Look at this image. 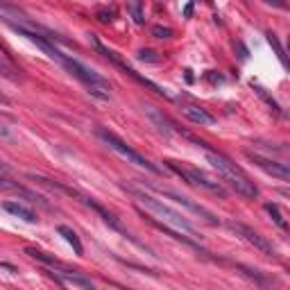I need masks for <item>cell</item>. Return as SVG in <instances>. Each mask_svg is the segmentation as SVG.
<instances>
[{"label":"cell","instance_id":"obj_12","mask_svg":"<svg viewBox=\"0 0 290 290\" xmlns=\"http://www.w3.org/2000/svg\"><path fill=\"white\" fill-rule=\"evenodd\" d=\"M57 231H59L61 236H64V240L68 242V245L73 247V252H75L77 256H82V252H84V247H82V242H80V238H77V234L71 229V227H66V225H59L57 227Z\"/></svg>","mask_w":290,"mask_h":290},{"label":"cell","instance_id":"obj_1","mask_svg":"<svg viewBox=\"0 0 290 290\" xmlns=\"http://www.w3.org/2000/svg\"><path fill=\"white\" fill-rule=\"evenodd\" d=\"M127 191L129 195L136 199V207H145L147 211H150L152 215H157V218L161 220V225H166V227H172V229L177 231V234H184L186 238H199L197 236V229L188 222L186 218H184L179 211H175L172 207H168V204H163L161 199H157V197H152L150 193H145V191H141V188H134V186H127Z\"/></svg>","mask_w":290,"mask_h":290},{"label":"cell","instance_id":"obj_17","mask_svg":"<svg viewBox=\"0 0 290 290\" xmlns=\"http://www.w3.org/2000/svg\"><path fill=\"white\" fill-rule=\"evenodd\" d=\"M0 75L7 77V80H12V82H16V80H18V71H16L14 66H9L5 59H0Z\"/></svg>","mask_w":290,"mask_h":290},{"label":"cell","instance_id":"obj_27","mask_svg":"<svg viewBox=\"0 0 290 290\" xmlns=\"http://www.w3.org/2000/svg\"><path fill=\"white\" fill-rule=\"evenodd\" d=\"M0 50H3V43H0Z\"/></svg>","mask_w":290,"mask_h":290},{"label":"cell","instance_id":"obj_16","mask_svg":"<svg viewBox=\"0 0 290 290\" xmlns=\"http://www.w3.org/2000/svg\"><path fill=\"white\" fill-rule=\"evenodd\" d=\"M127 12L131 14L134 23H139V25L145 23V9H143V5H141V3H129L127 5Z\"/></svg>","mask_w":290,"mask_h":290},{"label":"cell","instance_id":"obj_28","mask_svg":"<svg viewBox=\"0 0 290 290\" xmlns=\"http://www.w3.org/2000/svg\"><path fill=\"white\" fill-rule=\"evenodd\" d=\"M0 182H3V179H0Z\"/></svg>","mask_w":290,"mask_h":290},{"label":"cell","instance_id":"obj_18","mask_svg":"<svg viewBox=\"0 0 290 290\" xmlns=\"http://www.w3.org/2000/svg\"><path fill=\"white\" fill-rule=\"evenodd\" d=\"M252 86H254V88H256V91H258V96H261L263 100H265V102H267V104H270V107L274 109V111H277V114H281V109H279V104H277V102H274V100H272L270 96H267V93H265V88H261V86H256V84H252Z\"/></svg>","mask_w":290,"mask_h":290},{"label":"cell","instance_id":"obj_19","mask_svg":"<svg viewBox=\"0 0 290 290\" xmlns=\"http://www.w3.org/2000/svg\"><path fill=\"white\" fill-rule=\"evenodd\" d=\"M152 34H154L157 39H170L172 30L170 28H163V25H154V28H152Z\"/></svg>","mask_w":290,"mask_h":290},{"label":"cell","instance_id":"obj_21","mask_svg":"<svg viewBox=\"0 0 290 290\" xmlns=\"http://www.w3.org/2000/svg\"><path fill=\"white\" fill-rule=\"evenodd\" d=\"M152 55H157V52H152V50H141V52H139V59H141V61H159V57H152Z\"/></svg>","mask_w":290,"mask_h":290},{"label":"cell","instance_id":"obj_25","mask_svg":"<svg viewBox=\"0 0 290 290\" xmlns=\"http://www.w3.org/2000/svg\"><path fill=\"white\" fill-rule=\"evenodd\" d=\"M0 102H3V104H9V98L5 96V93H0Z\"/></svg>","mask_w":290,"mask_h":290},{"label":"cell","instance_id":"obj_2","mask_svg":"<svg viewBox=\"0 0 290 290\" xmlns=\"http://www.w3.org/2000/svg\"><path fill=\"white\" fill-rule=\"evenodd\" d=\"M207 159H209L211 166L218 170V177L222 179L225 184H229V186L234 188V191L238 193L240 197H247V199L258 197L256 184L252 182V179L247 177L234 161L227 159L222 152H215V150H211V147H207Z\"/></svg>","mask_w":290,"mask_h":290},{"label":"cell","instance_id":"obj_8","mask_svg":"<svg viewBox=\"0 0 290 290\" xmlns=\"http://www.w3.org/2000/svg\"><path fill=\"white\" fill-rule=\"evenodd\" d=\"M245 154H247V159L254 163V166H258L261 170H265L267 175L281 179V182H288V179H290V170H288L286 163L274 161V159H267V157H261V154H254V152H245Z\"/></svg>","mask_w":290,"mask_h":290},{"label":"cell","instance_id":"obj_11","mask_svg":"<svg viewBox=\"0 0 290 290\" xmlns=\"http://www.w3.org/2000/svg\"><path fill=\"white\" fill-rule=\"evenodd\" d=\"M3 209L7 211V213H12L14 218L23 220V222H28V225H36V222H39V218H36L34 211L28 209L25 204H20V202H5Z\"/></svg>","mask_w":290,"mask_h":290},{"label":"cell","instance_id":"obj_23","mask_svg":"<svg viewBox=\"0 0 290 290\" xmlns=\"http://www.w3.org/2000/svg\"><path fill=\"white\" fill-rule=\"evenodd\" d=\"M0 136H3V139H7L9 136V129H7V125H5L3 120H0Z\"/></svg>","mask_w":290,"mask_h":290},{"label":"cell","instance_id":"obj_4","mask_svg":"<svg viewBox=\"0 0 290 290\" xmlns=\"http://www.w3.org/2000/svg\"><path fill=\"white\" fill-rule=\"evenodd\" d=\"M166 166L170 168L172 172H177L186 184H191V186H195V188H202V191H207L211 195H218V197H225L227 195L222 184L215 182V179H211L209 175H204V172L193 170V168H186V166H179L177 161H166Z\"/></svg>","mask_w":290,"mask_h":290},{"label":"cell","instance_id":"obj_26","mask_svg":"<svg viewBox=\"0 0 290 290\" xmlns=\"http://www.w3.org/2000/svg\"><path fill=\"white\" fill-rule=\"evenodd\" d=\"M82 290H98L96 286H91V283H86V286H82Z\"/></svg>","mask_w":290,"mask_h":290},{"label":"cell","instance_id":"obj_6","mask_svg":"<svg viewBox=\"0 0 290 290\" xmlns=\"http://www.w3.org/2000/svg\"><path fill=\"white\" fill-rule=\"evenodd\" d=\"M91 39H93V34H91ZM93 43H96V48L100 50V52H102V55L104 57H107V59L109 61H114V64L116 66H118V68H123V71L125 73H127V75L129 77H134V80L136 82H141V84H143V86H147V88H152V91H154L157 93V96H163V98H170V96H168V91H166V88H161L159 86V84H154V82H150V80H145V77H141L139 75V73H136L134 71V68H129L127 64H125V61L123 59H118V55H116V52H111V50H109V48H104V46L102 43H98V39H93Z\"/></svg>","mask_w":290,"mask_h":290},{"label":"cell","instance_id":"obj_9","mask_svg":"<svg viewBox=\"0 0 290 290\" xmlns=\"http://www.w3.org/2000/svg\"><path fill=\"white\" fill-rule=\"evenodd\" d=\"M182 114L186 116L191 123L199 125V127H209V125H215V116L209 114L207 109L197 107V104H182Z\"/></svg>","mask_w":290,"mask_h":290},{"label":"cell","instance_id":"obj_5","mask_svg":"<svg viewBox=\"0 0 290 290\" xmlns=\"http://www.w3.org/2000/svg\"><path fill=\"white\" fill-rule=\"evenodd\" d=\"M227 227H229V229L234 231L238 238H242L245 242H250V245L254 247V250L261 252V254H265V256H274V254H277V250H274L272 242L267 240L265 236L258 234V231H254L252 227H247V225H242V222H236V220H229Z\"/></svg>","mask_w":290,"mask_h":290},{"label":"cell","instance_id":"obj_22","mask_svg":"<svg viewBox=\"0 0 290 290\" xmlns=\"http://www.w3.org/2000/svg\"><path fill=\"white\" fill-rule=\"evenodd\" d=\"M193 9H195V7H193V3H188L186 7H184V16L191 18V16H193Z\"/></svg>","mask_w":290,"mask_h":290},{"label":"cell","instance_id":"obj_14","mask_svg":"<svg viewBox=\"0 0 290 290\" xmlns=\"http://www.w3.org/2000/svg\"><path fill=\"white\" fill-rule=\"evenodd\" d=\"M265 211H267V213H270V218L274 220V225H277L279 229H283V231L288 229V222H286V218H283V213H281V211H279V207H277V204L267 202V204H265Z\"/></svg>","mask_w":290,"mask_h":290},{"label":"cell","instance_id":"obj_13","mask_svg":"<svg viewBox=\"0 0 290 290\" xmlns=\"http://www.w3.org/2000/svg\"><path fill=\"white\" fill-rule=\"evenodd\" d=\"M238 270L240 274H245V277H250L252 281L256 283V286H261V288H265V286H270V283H274L270 277H265V274H261L258 270H254V267H247V265H238Z\"/></svg>","mask_w":290,"mask_h":290},{"label":"cell","instance_id":"obj_10","mask_svg":"<svg viewBox=\"0 0 290 290\" xmlns=\"http://www.w3.org/2000/svg\"><path fill=\"white\" fill-rule=\"evenodd\" d=\"M145 116L152 120V123L159 127V131H163L166 136H170V134H175V125H172V120L168 118L166 114L161 111V109H157V107H150V104H145Z\"/></svg>","mask_w":290,"mask_h":290},{"label":"cell","instance_id":"obj_3","mask_svg":"<svg viewBox=\"0 0 290 290\" xmlns=\"http://www.w3.org/2000/svg\"><path fill=\"white\" fill-rule=\"evenodd\" d=\"M96 136L100 141H102L104 145H109V150H114L116 154L120 157V159H125L127 163H131V166H136V168H143V170H147V172H154V175H159L161 172V168L159 166H154L147 157H143L141 152H136L131 145H127L125 143L120 136H116L114 131H109L107 127H98L96 129Z\"/></svg>","mask_w":290,"mask_h":290},{"label":"cell","instance_id":"obj_24","mask_svg":"<svg viewBox=\"0 0 290 290\" xmlns=\"http://www.w3.org/2000/svg\"><path fill=\"white\" fill-rule=\"evenodd\" d=\"M0 267H5V270H9V272H16V267L9 265V263H3V261H0Z\"/></svg>","mask_w":290,"mask_h":290},{"label":"cell","instance_id":"obj_7","mask_svg":"<svg viewBox=\"0 0 290 290\" xmlns=\"http://www.w3.org/2000/svg\"><path fill=\"white\" fill-rule=\"evenodd\" d=\"M159 193H163L166 197H170L172 202H177V204H182V207H186L191 213H195V215H199V218L204 220V222H209V225H220V220L215 218L213 213H211L209 209H204L202 204H195L191 197H186V195H179V193H172V191H163V188H157Z\"/></svg>","mask_w":290,"mask_h":290},{"label":"cell","instance_id":"obj_15","mask_svg":"<svg viewBox=\"0 0 290 290\" xmlns=\"http://www.w3.org/2000/svg\"><path fill=\"white\" fill-rule=\"evenodd\" d=\"M267 43L274 48V52H277V57H279V61H281L283 66H288V59H286V50H283V46H281V41H279V36L274 34V32H267Z\"/></svg>","mask_w":290,"mask_h":290},{"label":"cell","instance_id":"obj_20","mask_svg":"<svg viewBox=\"0 0 290 290\" xmlns=\"http://www.w3.org/2000/svg\"><path fill=\"white\" fill-rule=\"evenodd\" d=\"M96 18L102 20V23H111V20H114V9H98Z\"/></svg>","mask_w":290,"mask_h":290}]
</instances>
